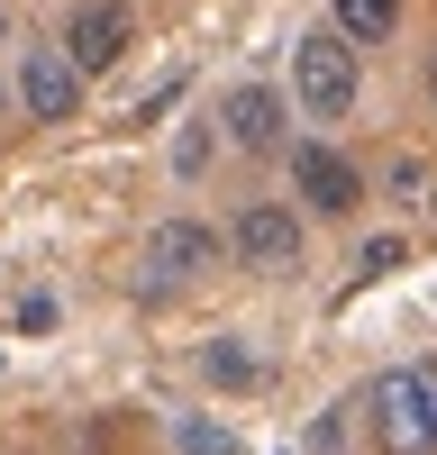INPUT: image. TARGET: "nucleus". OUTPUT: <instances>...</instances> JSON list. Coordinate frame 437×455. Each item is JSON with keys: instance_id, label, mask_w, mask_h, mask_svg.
Segmentation results:
<instances>
[{"instance_id": "f257e3e1", "label": "nucleus", "mask_w": 437, "mask_h": 455, "mask_svg": "<svg viewBox=\"0 0 437 455\" xmlns=\"http://www.w3.org/2000/svg\"><path fill=\"white\" fill-rule=\"evenodd\" d=\"M364 428L383 455H437V364H392L364 392Z\"/></svg>"}, {"instance_id": "f03ea898", "label": "nucleus", "mask_w": 437, "mask_h": 455, "mask_svg": "<svg viewBox=\"0 0 437 455\" xmlns=\"http://www.w3.org/2000/svg\"><path fill=\"white\" fill-rule=\"evenodd\" d=\"M355 100H364V55L346 36L338 28L291 36V109H301V119H346Z\"/></svg>"}, {"instance_id": "7ed1b4c3", "label": "nucleus", "mask_w": 437, "mask_h": 455, "mask_svg": "<svg viewBox=\"0 0 437 455\" xmlns=\"http://www.w3.org/2000/svg\"><path fill=\"white\" fill-rule=\"evenodd\" d=\"M210 264H218V228L210 219H155L146 246H137V291L146 300H173V291H192Z\"/></svg>"}, {"instance_id": "20e7f679", "label": "nucleus", "mask_w": 437, "mask_h": 455, "mask_svg": "<svg viewBox=\"0 0 437 455\" xmlns=\"http://www.w3.org/2000/svg\"><path fill=\"white\" fill-rule=\"evenodd\" d=\"M228 255L246 264V274H301V255H310L301 201H246L237 228H228Z\"/></svg>"}, {"instance_id": "39448f33", "label": "nucleus", "mask_w": 437, "mask_h": 455, "mask_svg": "<svg viewBox=\"0 0 437 455\" xmlns=\"http://www.w3.org/2000/svg\"><path fill=\"white\" fill-rule=\"evenodd\" d=\"M55 46H64V55H73V73L91 83V73L128 64V46H137V10H128V0H73Z\"/></svg>"}, {"instance_id": "423d86ee", "label": "nucleus", "mask_w": 437, "mask_h": 455, "mask_svg": "<svg viewBox=\"0 0 437 455\" xmlns=\"http://www.w3.org/2000/svg\"><path fill=\"white\" fill-rule=\"evenodd\" d=\"M291 192H301V219H355L364 210V173L328 137H301L291 146Z\"/></svg>"}, {"instance_id": "0eeeda50", "label": "nucleus", "mask_w": 437, "mask_h": 455, "mask_svg": "<svg viewBox=\"0 0 437 455\" xmlns=\"http://www.w3.org/2000/svg\"><path fill=\"white\" fill-rule=\"evenodd\" d=\"M291 92H274V83H237L228 100H218V128H228V146L237 156H291Z\"/></svg>"}, {"instance_id": "6e6552de", "label": "nucleus", "mask_w": 437, "mask_h": 455, "mask_svg": "<svg viewBox=\"0 0 437 455\" xmlns=\"http://www.w3.org/2000/svg\"><path fill=\"white\" fill-rule=\"evenodd\" d=\"M83 73H73V55L64 46H28L19 55V109L28 119H46V128H64V119H83Z\"/></svg>"}, {"instance_id": "1a4fd4ad", "label": "nucleus", "mask_w": 437, "mask_h": 455, "mask_svg": "<svg viewBox=\"0 0 437 455\" xmlns=\"http://www.w3.org/2000/svg\"><path fill=\"white\" fill-rule=\"evenodd\" d=\"M328 28H338L355 55L364 46H392V36H401V0H328Z\"/></svg>"}, {"instance_id": "9d476101", "label": "nucleus", "mask_w": 437, "mask_h": 455, "mask_svg": "<svg viewBox=\"0 0 437 455\" xmlns=\"http://www.w3.org/2000/svg\"><path fill=\"white\" fill-rule=\"evenodd\" d=\"M201 383H218V392H255V383H265V364H255L237 337H218V347H201Z\"/></svg>"}, {"instance_id": "9b49d317", "label": "nucleus", "mask_w": 437, "mask_h": 455, "mask_svg": "<svg viewBox=\"0 0 437 455\" xmlns=\"http://www.w3.org/2000/svg\"><path fill=\"white\" fill-rule=\"evenodd\" d=\"M173 455H237V437L210 410H173Z\"/></svg>"}, {"instance_id": "f8f14e48", "label": "nucleus", "mask_w": 437, "mask_h": 455, "mask_svg": "<svg viewBox=\"0 0 437 455\" xmlns=\"http://www.w3.org/2000/svg\"><path fill=\"white\" fill-rule=\"evenodd\" d=\"M355 264H364V283H374V274H401V264H410V237H374Z\"/></svg>"}, {"instance_id": "ddd939ff", "label": "nucleus", "mask_w": 437, "mask_h": 455, "mask_svg": "<svg viewBox=\"0 0 437 455\" xmlns=\"http://www.w3.org/2000/svg\"><path fill=\"white\" fill-rule=\"evenodd\" d=\"M201 164H210V128L192 119V128H182V146H173V173H182V182H192Z\"/></svg>"}, {"instance_id": "4468645a", "label": "nucleus", "mask_w": 437, "mask_h": 455, "mask_svg": "<svg viewBox=\"0 0 437 455\" xmlns=\"http://www.w3.org/2000/svg\"><path fill=\"white\" fill-rule=\"evenodd\" d=\"M392 201H428V164H419V156L392 164Z\"/></svg>"}, {"instance_id": "2eb2a0df", "label": "nucleus", "mask_w": 437, "mask_h": 455, "mask_svg": "<svg viewBox=\"0 0 437 455\" xmlns=\"http://www.w3.org/2000/svg\"><path fill=\"white\" fill-rule=\"evenodd\" d=\"M428 100H437V55H428Z\"/></svg>"}, {"instance_id": "dca6fc26", "label": "nucleus", "mask_w": 437, "mask_h": 455, "mask_svg": "<svg viewBox=\"0 0 437 455\" xmlns=\"http://www.w3.org/2000/svg\"><path fill=\"white\" fill-rule=\"evenodd\" d=\"M0 46H10V10H0Z\"/></svg>"}]
</instances>
